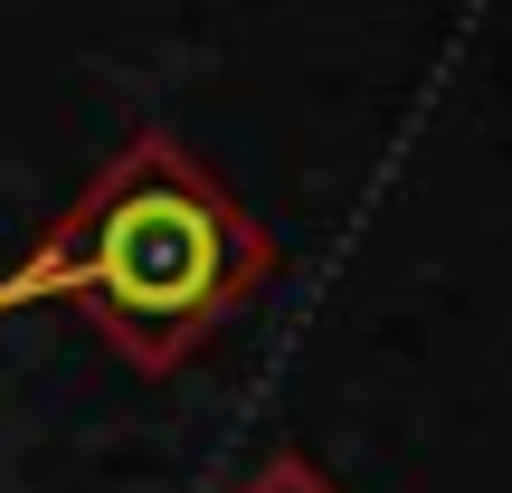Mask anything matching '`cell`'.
I'll return each mask as SVG.
<instances>
[{
  "label": "cell",
  "mask_w": 512,
  "mask_h": 493,
  "mask_svg": "<svg viewBox=\"0 0 512 493\" xmlns=\"http://www.w3.org/2000/svg\"><path fill=\"white\" fill-rule=\"evenodd\" d=\"M266 266H275V247L256 238V219L200 162H181L171 143H133L124 162L76 200V219L0 285V304L76 294L143 370H162V361H181Z\"/></svg>",
  "instance_id": "6da1fadb"
},
{
  "label": "cell",
  "mask_w": 512,
  "mask_h": 493,
  "mask_svg": "<svg viewBox=\"0 0 512 493\" xmlns=\"http://www.w3.org/2000/svg\"><path fill=\"white\" fill-rule=\"evenodd\" d=\"M238 493H332V484H323V475H313V465H304V456H275V465H266V475H256V484H238Z\"/></svg>",
  "instance_id": "7a4b0ae2"
}]
</instances>
